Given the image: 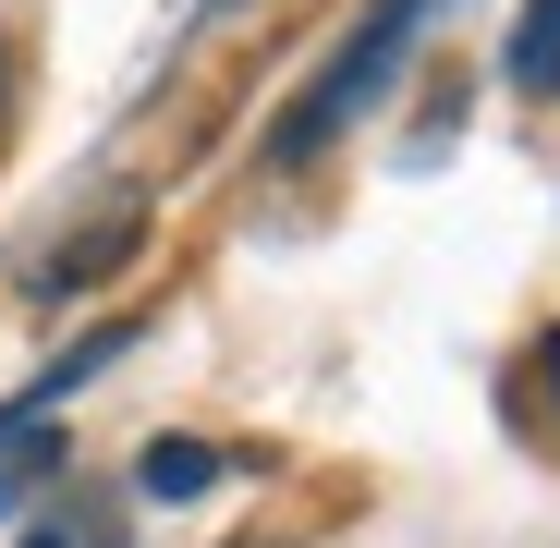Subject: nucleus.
I'll return each instance as SVG.
<instances>
[{"label":"nucleus","instance_id":"obj_4","mask_svg":"<svg viewBox=\"0 0 560 548\" xmlns=\"http://www.w3.org/2000/svg\"><path fill=\"white\" fill-rule=\"evenodd\" d=\"M512 85L560 98V0H524V25H512Z\"/></svg>","mask_w":560,"mask_h":548},{"label":"nucleus","instance_id":"obj_2","mask_svg":"<svg viewBox=\"0 0 560 548\" xmlns=\"http://www.w3.org/2000/svg\"><path fill=\"white\" fill-rule=\"evenodd\" d=\"M135 244H147V220L122 208V220H98V232H85V244H61V256L37 268V293H49V305H61V293H85V281H98V268H122Z\"/></svg>","mask_w":560,"mask_h":548},{"label":"nucleus","instance_id":"obj_1","mask_svg":"<svg viewBox=\"0 0 560 548\" xmlns=\"http://www.w3.org/2000/svg\"><path fill=\"white\" fill-rule=\"evenodd\" d=\"M427 13H439V0H378V13H365V25L317 61V85H305V98L268 123V159L293 171V159H317L329 135H353L365 110L390 98V73H402V49H415V25H427Z\"/></svg>","mask_w":560,"mask_h":548},{"label":"nucleus","instance_id":"obj_5","mask_svg":"<svg viewBox=\"0 0 560 548\" xmlns=\"http://www.w3.org/2000/svg\"><path fill=\"white\" fill-rule=\"evenodd\" d=\"M536 378H548V403H560V329H548V341H536Z\"/></svg>","mask_w":560,"mask_h":548},{"label":"nucleus","instance_id":"obj_3","mask_svg":"<svg viewBox=\"0 0 560 548\" xmlns=\"http://www.w3.org/2000/svg\"><path fill=\"white\" fill-rule=\"evenodd\" d=\"M135 488H147V500H208V488H220V451H208V439H147V451H135Z\"/></svg>","mask_w":560,"mask_h":548},{"label":"nucleus","instance_id":"obj_6","mask_svg":"<svg viewBox=\"0 0 560 548\" xmlns=\"http://www.w3.org/2000/svg\"><path fill=\"white\" fill-rule=\"evenodd\" d=\"M25 548H85V536H25Z\"/></svg>","mask_w":560,"mask_h":548},{"label":"nucleus","instance_id":"obj_7","mask_svg":"<svg viewBox=\"0 0 560 548\" xmlns=\"http://www.w3.org/2000/svg\"><path fill=\"white\" fill-rule=\"evenodd\" d=\"M0 73H13V37H0ZM0 98H13V85H0Z\"/></svg>","mask_w":560,"mask_h":548}]
</instances>
